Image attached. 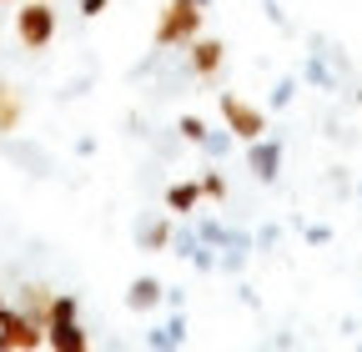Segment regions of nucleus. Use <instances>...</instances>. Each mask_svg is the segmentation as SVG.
I'll use <instances>...</instances> for the list:
<instances>
[{"label":"nucleus","mask_w":362,"mask_h":352,"mask_svg":"<svg viewBox=\"0 0 362 352\" xmlns=\"http://www.w3.org/2000/svg\"><path fill=\"white\" fill-rule=\"evenodd\" d=\"M76 312H81V302L71 292L51 297V307H45V347H56V352H86L90 347V337L76 322Z\"/></svg>","instance_id":"nucleus-1"},{"label":"nucleus","mask_w":362,"mask_h":352,"mask_svg":"<svg viewBox=\"0 0 362 352\" xmlns=\"http://www.w3.org/2000/svg\"><path fill=\"white\" fill-rule=\"evenodd\" d=\"M202 30V6H192V0H171V6L161 11L156 20V46L171 51V46H192Z\"/></svg>","instance_id":"nucleus-2"},{"label":"nucleus","mask_w":362,"mask_h":352,"mask_svg":"<svg viewBox=\"0 0 362 352\" xmlns=\"http://www.w3.org/2000/svg\"><path fill=\"white\" fill-rule=\"evenodd\" d=\"M16 35H21V46L25 51H45L56 40V11H51V0H30V6L16 11Z\"/></svg>","instance_id":"nucleus-3"},{"label":"nucleus","mask_w":362,"mask_h":352,"mask_svg":"<svg viewBox=\"0 0 362 352\" xmlns=\"http://www.w3.org/2000/svg\"><path fill=\"white\" fill-rule=\"evenodd\" d=\"M35 347H45V322L6 307V317H0V352H35Z\"/></svg>","instance_id":"nucleus-4"},{"label":"nucleus","mask_w":362,"mask_h":352,"mask_svg":"<svg viewBox=\"0 0 362 352\" xmlns=\"http://www.w3.org/2000/svg\"><path fill=\"white\" fill-rule=\"evenodd\" d=\"M221 121H226V131H232L237 141L267 136V111L252 106V101H242V96H232V91H221Z\"/></svg>","instance_id":"nucleus-5"},{"label":"nucleus","mask_w":362,"mask_h":352,"mask_svg":"<svg viewBox=\"0 0 362 352\" xmlns=\"http://www.w3.org/2000/svg\"><path fill=\"white\" fill-rule=\"evenodd\" d=\"M247 171L257 176V182H277V171H282V141L277 136L247 141Z\"/></svg>","instance_id":"nucleus-6"},{"label":"nucleus","mask_w":362,"mask_h":352,"mask_svg":"<svg viewBox=\"0 0 362 352\" xmlns=\"http://www.w3.org/2000/svg\"><path fill=\"white\" fill-rule=\"evenodd\" d=\"M192 342V332H187V317H181V307L166 317V322H156L151 332H146V347L151 352H176V347H187Z\"/></svg>","instance_id":"nucleus-7"},{"label":"nucleus","mask_w":362,"mask_h":352,"mask_svg":"<svg viewBox=\"0 0 362 352\" xmlns=\"http://www.w3.org/2000/svg\"><path fill=\"white\" fill-rule=\"evenodd\" d=\"M221 61H226V46H221V40H211V35H206V40H202V35L192 40V76L211 81V76L221 71Z\"/></svg>","instance_id":"nucleus-8"},{"label":"nucleus","mask_w":362,"mask_h":352,"mask_svg":"<svg viewBox=\"0 0 362 352\" xmlns=\"http://www.w3.org/2000/svg\"><path fill=\"white\" fill-rule=\"evenodd\" d=\"M171 216H141L136 222V247L141 252H161V247H171Z\"/></svg>","instance_id":"nucleus-9"},{"label":"nucleus","mask_w":362,"mask_h":352,"mask_svg":"<svg viewBox=\"0 0 362 352\" xmlns=\"http://www.w3.org/2000/svg\"><path fill=\"white\" fill-rule=\"evenodd\" d=\"M161 302H166V287L156 277H136L126 287V307H131V312H151V307H161Z\"/></svg>","instance_id":"nucleus-10"},{"label":"nucleus","mask_w":362,"mask_h":352,"mask_svg":"<svg viewBox=\"0 0 362 352\" xmlns=\"http://www.w3.org/2000/svg\"><path fill=\"white\" fill-rule=\"evenodd\" d=\"M0 151H6L16 166H25L30 176H51V156H45L40 146H25V141H0Z\"/></svg>","instance_id":"nucleus-11"},{"label":"nucleus","mask_w":362,"mask_h":352,"mask_svg":"<svg viewBox=\"0 0 362 352\" xmlns=\"http://www.w3.org/2000/svg\"><path fill=\"white\" fill-rule=\"evenodd\" d=\"M197 206H202V182H171V187H166V211L192 216Z\"/></svg>","instance_id":"nucleus-12"},{"label":"nucleus","mask_w":362,"mask_h":352,"mask_svg":"<svg viewBox=\"0 0 362 352\" xmlns=\"http://www.w3.org/2000/svg\"><path fill=\"white\" fill-rule=\"evenodd\" d=\"M302 76H307L312 86H322V91H337V76H332V66H327V46H322V40H317V51L307 56Z\"/></svg>","instance_id":"nucleus-13"},{"label":"nucleus","mask_w":362,"mask_h":352,"mask_svg":"<svg viewBox=\"0 0 362 352\" xmlns=\"http://www.w3.org/2000/svg\"><path fill=\"white\" fill-rule=\"evenodd\" d=\"M197 247H202V232H197V227L171 232V252H176V257H187V262H192V257H197Z\"/></svg>","instance_id":"nucleus-14"},{"label":"nucleus","mask_w":362,"mask_h":352,"mask_svg":"<svg viewBox=\"0 0 362 352\" xmlns=\"http://www.w3.org/2000/svg\"><path fill=\"white\" fill-rule=\"evenodd\" d=\"M16 126H21V96L0 91V131H16Z\"/></svg>","instance_id":"nucleus-15"},{"label":"nucleus","mask_w":362,"mask_h":352,"mask_svg":"<svg viewBox=\"0 0 362 352\" xmlns=\"http://www.w3.org/2000/svg\"><path fill=\"white\" fill-rule=\"evenodd\" d=\"M176 131H181V141H192V146H202L211 126H206L202 116H181V121H176Z\"/></svg>","instance_id":"nucleus-16"},{"label":"nucleus","mask_w":362,"mask_h":352,"mask_svg":"<svg viewBox=\"0 0 362 352\" xmlns=\"http://www.w3.org/2000/svg\"><path fill=\"white\" fill-rule=\"evenodd\" d=\"M232 141H237L232 131H206V141H202V151H206L211 161H221L226 151H232Z\"/></svg>","instance_id":"nucleus-17"},{"label":"nucleus","mask_w":362,"mask_h":352,"mask_svg":"<svg viewBox=\"0 0 362 352\" xmlns=\"http://www.w3.org/2000/svg\"><path fill=\"white\" fill-rule=\"evenodd\" d=\"M197 182H202V196H211V201H226V176H221V171H202Z\"/></svg>","instance_id":"nucleus-18"},{"label":"nucleus","mask_w":362,"mask_h":352,"mask_svg":"<svg viewBox=\"0 0 362 352\" xmlns=\"http://www.w3.org/2000/svg\"><path fill=\"white\" fill-rule=\"evenodd\" d=\"M292 96H297V76H282L277 86H272V111H282V106H292Z\"/></svg>","instance_id":"nucleus-19"},{"label":"nucleus","mask_w":362,"mask_h":352,"mask_svg":"<svg viewBox=\"0 0 362 352\" xmlns=\"http://www.w3.org/2000/svg\"><path fill=\"white\" fill-rule=\"evenodd\" d=\"M277 237H282V232H277V227H262V232H257V237H252V242H257V247H277Z\"/></svg>","instance_id":"nucleus-20"},{"label":"nucleus","mask_w":362,"mask_h":352,"mask_svg":"<svg viewBox=\"0 0 362 352\" xmlns=\"http://www.w3.org/2000/svg\"><path fill=\"white\" fill-rule=\"evenodd\" d=\"M307 242H312V247H322V242H332V227H307Z\"/></svg>","instance_id":"nucleus-21"},{"label":"nucleus","mask_w":362,"mask_h":352,"mask_svg":"<svg viewBox=\"0 0 362 352\" xmlns=\"http://www.w3.org/2000/svg\"><path fill=\"white\" fill-rule=\"evenodd\" d=\"M106 6H111V0H81V16H86V20H90V16H101V11H106Z\"/></svg>","instance_id":"nucleus-22"},{"label":"nucleus","mask_w":362,"mask_h":352,"mask_svg":"<svg viewBox=\"0 0 362 352\" xmlns=\"http://www.w3.org/2000/svg\"><path fill=\"white\" fill-rule=\"evenodd\" d=\"M192 6H202V11H206V6H211V0H192Z\"/></svg>","instance_id":"nucleus-23"},{"label":"nucleus","mask_w":362,"mask_h":352,"mask_svg":"<svg viewBox=\"0 0 362 352\" xmlns=\"http://www.w3.org/2000/svg\"><path fill=\"white\" fill-rule=\"evenodd\" d=\"M0 317H6V297H0Z\"/></svg>","instance_id":"nucleus-24"},{"label":"nucleus","mask_w":362,"mask_h":352,"mask_svg":"<svg viewBox=\"0 0 362 352\" xmlns=\"http://www.w3.org/2000/svg\"><path fill=\"white\" fill-rule=\"evenodd\" d=\"M0 6H11V0H0Z\"/></svg>","instance_id":"nucleus-25"}]
</instances>
